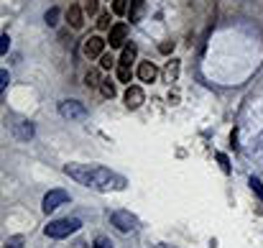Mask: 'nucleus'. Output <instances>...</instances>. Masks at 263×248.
I'll list each match as a JSON object with an SVG mask.
<instances>
[{
    "label": "nucleus",
    "instance_id": "21",
    "mask_svg": "<svg viewBox=\"0 0 263 248\" xmlns=\"http://www.w3.org/2000/svg\"><path fill=\"white\" fill-rule=\"evenodd\" d=\"M95 248H112V240L105 238V235H97L95 238Z\"/></svg>",
    "mask_w": 263,
    "mask_h": 248
},
{
    "label": "nucleus",
    "instance_id": "4",
    "mask_svg": "<svg viewBox=\"0 0 263 248\" xmlns=\"http://www.w3.org/2000/svg\"><path fill=\"white\" fill-rule=\"evenodd\" d=\"M59 113L69 120H85L87 118V108L77 100H61L59 103Z\"/></svg>",
    "mask_w": 263,
    "mask_h": 248
},
{
    "label": "nucleus",
    "instance_id": "19",
    "mask_svg": "<svg viewBox=\"0 0 263 248\" xmlns=\"http://www.w3.org/2000/svg\"><path fill=\"white\" fill-rule=\"evenodd\" d=\"M85 82H87V87H95V85H100L102 79L97 77V72H87V74H85Z\"/></svg>",
    "mask_w": 263,
    "mask_h": 248
},
{
    "label": "nucleus",
    "instance_id": "16",
    "mask_svg": "<svg viewBox=\"0 0 263 248\" xmlns=\"http://www.w3.org/2000/svg\"><path fill=\"white\" fill-rule=\"evenodd\" d=\"M128 11V0H112V13L115 16H123Z\"/></svg>",
    "mask_w": 263,
    "mask_h": 248
},
{
    "label": "nucleus",
    "instance_id": "28",
    "mask_svg": "<svg viewBox=\"0 0 263 248\" xmlns=\"http://www.w3.org/2000/svg\"><path fill=\"white\" fill-rule=\"evenodd\" d=\"M176 72H179V62L174 59V64H169V69H166V74H169V79H174V77H176Z\"/></svg>",
    "mask_w": 263,
    "mask_h": 248
},
{
    "label": "nucleus",
    "instance_id": "5",
    "mask_svg": "<svg viewBox=\"0 0 263 248\" xmlns=\"http://www.w3.org/2000/svg\"><path fill=\"white\" fill-rule=\"evenodd\" d=\"M69 202V192H64V189H51L46 197H44V202H41V210L49 215V213H54L59 205H67Z\"/></svg>",
    "mask_w": 263,
    "mask_h": 248
},
{
    "label": "nucleus",
    "instance_id": "11",
    "mask_svg": "<svg viewBox=\"0 0 263 248\" xmlns=\"http://www.w3.org/2000/svg\"><path fill=\"white\" fill-rule=\"evenodd\" d=\"M143 11H146V3H143V0H130V8H128V18H130V23H138L141 16H143Z\"/></svg>",
    "mask_w": 263,
    "mask_h": 248
},
{
    "label": "nucleus",
    "instance_id": "1",
    "mask_svg": "<svg viewBox=\"0 0 263 248\" xmlns=\"http://www.w3.org/2000/svg\"><path fill=\"white\" fill-rule=\"evenodd\" d=\"M64 172L90 189H97V192H120L128 187L125 177L110 172L105 167H95V164H67Z\"/></svg>",
    "mask_w": 263,
    "mask_h": 248
},
{
    "label": "nucleus",
    "instance_id": "29",
    "mask_svg": "<svg viewBox=\"0 0 263 248\" xmlns=\"http://www.w3.org/2000/svg\"><path fill=\"white\" fill-rule=\"evenodd\" d=\"M97 26H100L102 31H105V28H110V16H107V13H105V16H100V21H97Z\"/></svg>",
    "mask_w": 263,
    "mask_h": 248
},
{
    "label": "nucleus",
    "instance_id": "26",
    "mask_svg": "<svg viewBox=\"0 0 263 248\" xmlns=\"http://www.w3.org/2000/svg\"><path fill=\"white\" fill-rule=\"evenodd\" d=\"M85 11L92 16V13H97V0H85Z\"/></svg>",
    "mask_w": 263,
    "mask_h": 248
},
{
    "label": "nucleus",
    "instance_id": "25",
    "mask_svg": "<svg viewBox=\"0 0 263 248\" xmlns=\"http://www.w3.org/2000/svg\"><path fill=\"white\" fill-rule=\"evenodd\" d=\"M8 82H11L8 69H3V72H0V90H6V87H8Z\"/></svg>",
    "mask_w": 263,
    "mask_h": 248
},
{
    "label": "nucleus",
    "instance_id": "9",
    "mask_svg": "<svg viewBox=\"0 0 263 248\" xmlns=\"http://www.w3.org/2000/svg\"><path fill=\"white\" fill-rule=\"evenodd\" d=\"M67 21H69L72 28H82V26H85V13H82V8H80V6H69Z\"/></svg>",
    "mask_w": 263,
    "mask_h": 248
},
{
    "label": "nucleus",
    "instance_id": "7",
    "mask_svg": "<svg viewBox=\"0 0 263 248\" xmlns=\"http://www.w3.org/2000/svg\"><path fill=\"white\" fill-rule=\"evenodd\" d=\"M105 44H107L105 38H100V36H90V38L85 41V54H87L90 59H95V57H102V52H105Z\"/></svg>",
    "mask_w": 263,
    "mask_h": 248
},
{
    "label": "nucleus",
    "instance_id": "27",
    "mask_svg": "<svg viewBox=\"0 0 263 248\" xmlns=\"http://www.w3.org/2000/svg\"><path fill=\"white\" fill-rule=\"evenodd\" d=\"M159 52H161V54H171V52H174V41H164V44L159 46Z\"/></svg>",
    "mask_w": 263,
    "mask_h": 248
},
{
    "label": "nucleus",
    "instance_id": "10",
    "mask_svg": "<svg viewBox=\"0 0 263 248\" xmlns=\"http://www.w3.org/2000/svg\"><path fill=\"white\" fill-rule=\"evenodd\" d=\"M156 74H159V69L151 62H141V67H138V79L141 82H154Z\"/></svg>",
    "mask_w": 263,
    "mask_h": 248
},
{
    "label": "nucleus",
    "instance_id": "12",
    "mask_svg": "<svg viewBox=\"0 0 263 248\" xmlns=\"http://www.w3.org/2000/svg\"><path fill=\"white\" fill-rule=\"evenodd\" d=\"M16 138H21V141L33 138V126H31V123H18V126H16Z\"/></svg>",
    "mask_w": 263,
    "mask_h": 248
},
{
    "label": "nucleus",
    "instance_id": "6",
    "mask_svg": "<svg viewBox=\"0 0 263 248\" xmlns=\"http://www.w3.org/2000/svg\"><path fill=\"white\" fill-rule=\"evenodd\" d=\"M125 36H128V26H125V23H115V26H112V28H110V36H107L110 49L123 46V44H125Z\"/></svg>",
    "mask_w": 263,
    "mask_h": 248
},
{
    "label": "nucleus",
    "instance_id": "15",
    "mask_svg": "<svg viewBox=\"0 0 263 248\" xmlns=\"http://www.w3.org/2000/svg\"><path fill=\"white\" fill-rule=\"evenodd\" d=\"M100 90H102L105 97H115V85H112L110 79H102V82H100Z\"/></svg>",
    "mask_w": 263,
    "mask_h": 248
},
{
    "label": "nucleus",
    "instance_id": "3",
    "mask_svg": "<svg viewBox=\"0 0 263 248\" xmlns=\"http://www.w3.org/2000/svg\"><path fill=\"white\" fill-rule=\"evenodd\" d=\"M110 223L115 225L120 233H133L138 228V218L130 215L128 210H115V213H110Z\"/></svg>",
    "mask_w": 263,
    "mask_h": 248
},
{
    "label": "nucleus",
    "instance_id": "30",
    "mask_svg": "<svg viewBox=\"0 0 263 248\" xmlns=\"http://www.w3.org/2000/svg\"><path fill=\"white\" fill-rule=\"evenodd\" d=\"M156 248H171V245H169V243H159Z\"/></svg>",
    "mask_w": 263,
    "mask_h": 248
},
{
    "label": "nucleus",
    "instance_id": "24",
    "mask_svg": "<svg viewBox=\"0 0 263 248\" xmlns=\"http://www.w3.org/2000/svg\"><path fill=\"white\" fill-rule=\"evenodd\" d=\"M112 64H115V59H112L110 54H102V57H100V67H102V69H110Z\"/></svg>",
    "mask_w": 263,
    "mask_h": 248
},
{
    "label": "nucleus",
    "instance_id": "23",
    "mask_svg": "<svg viewBox=\"0 0 263 248\" xmlns=\"http://www.w3.org/2000/svg\"><path fill=\"white\" fill-rule=\"evenodd\" d=\"M6 248H23V238H21V235L8 238V240H6Z\"/></svg>",
    "mask_w": 263,
    "mask_h": 248
},
{
    "label": "nucleus",
    "instance_id": "8",
    "mask_svg": "<svg viewBox=\"0 0 263 248\" xmlns=\"http://www.w3.org/2000/svg\"><path fill=\"white\" fill-rule=\"evenodd\" d=\"M143 100H146V95H143V90H141L138 85H130V87L125 90V105H128L130 110L141 108V105H143Z\"/></svg>",
    "mask_w": 263,
    "mask_h": 248
},
{
    "label": "nucleus",
    "instance_id": "17",
    "mask_svg": "<svg viewBox=\"0 0 263 248\" xmlns=\"http://www.w3.org/2000/svg\"><path fill=\"white\" fill-rule=\"evenodd\" d=\"M130 77H133L130 67H128V64H120V67H118V79H120V82H130Z\"/></svg>",
    "mask_w": 263,
    "mask_h": 248
},
{
    "label": "nucleus",
    "instance_id": "2",
    "mask_svg": "<svg viewBox=\"0 0 263 248\" xmlns=\"http://www.w3.org/2000/svg\"><path fill=\"white\" fill-rule=\"evenodd\" d=\"M82 228V223L77 220V218H64V220H51L46 228H44V233L49 235V238H67V235H72V233H77Z\"/></svg>",
    "mask_w": 263,
    "mask_h": 248
},
{
    "label": "nucleus",
    "instance_id": "14",
    "mask_svg": "<svg viewBox=\"0 0 263 248\" xmlns=\"http://www.w3.org/2000/svg\"><path fill=\"white\" fill-rule=\"evenodd\" d=\"M248 184H250V189L255 192V197L263 202V182H260L258 177H250V179H248Z\"/></svg>",
    "mask_w": 263,
    "mask_h": 248
},
{
    "label": "nucleus",
    "instance_id": "20",
    "mask_svg": "<svg viewBox=\"0 0 263 248\" xmlns=\"http://www.w3.org/2000/svg\"><path fill=\"white\" fill-rule=\"evenodd\" d=\"M8 49H11V38H8V33H3V36H0V54H8Z\"/></svg>",
    "mask_w": 263,
    "mask_h": 248
},
{
    "label": "nucleus",
    "instance_id": "22",
    "mask_svg": "<svg viewBox=\"0 0 263 248\" xmlns=\"http://www.w3.org/2000/svg\"><path fill=\"white\" fill-rule=\"evenodd\" d=\"M217 161H220V167H222V172H225V174H228V172H230V159H228V156H225V154H217Z\"/></svg>",
    "mask_w": 263,
    "mask_h": 248
},
{
    "label": "nucleus",
    "instance_id": "13",
    "mask_svg": "<svg viewBox=\"0 0 263 248\" xmlns=\"http://www.w3.org/2000/svg\"><path fill=\"white\" fill-rule=\"evenodd\" d=\"M136 54H138V49H136L133 44H128V46L123 49V54H120V64H128V67H130V62L136 59Z\"/></svg>",
    "mask_w": 263,
    "mask_h": 248
},
{
    "label": "nucleus",
    "instance_id": "18",
    "mask_svg": "<svg viewBox=\"0 0 263 248\" xmlns=\"http://www.w3.org/2000/svg\"><path fill=\"white\" fill-rule=\"evenodd\" d=\"M46 23L49 26H56L59 23V8H49L46 11Z\"/></svg>",
    "mask_w": 263,
    "mask_h": 248
}]
</instances>
